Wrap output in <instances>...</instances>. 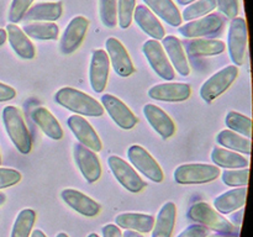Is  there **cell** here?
<instances>
[{
    "label": "cell",
    "instance_id": "f546056e",
    "mask_svg": "<svg viewBox=\"0 0 253 237\" xmlns=\"http://www.w3.org/2000/svg\"><path fill=\"white\" fill-rule=\"evenodd\" d=\"M211 159L216 167L226 169L249 168L250 165L249 158H245L244 155L221 147H215L211 151Z\"/></svg>",
    "mask_w": 253,
    "mask_h": 237
},
{
    "label": "cell",
    "instance_id": "6da1fadb",
    "mask_svg": "<svg viewBox=\"0 0 253 237\" xmlns=\"http://www.w3.org/2000/svg\"><path fill=\"white\" fill-rule=\"evenodd\" d=\"M54 101L76 115L99 118L104 115V108L93 96L79 89L63 86L54 94Z\"/></svg>",
    "mask_w": 253,
    "mask_h": 237
},
{
    "label": "cell",
    "instance_id": "60d3db41",
    "mask_svg": "<svg viewBox=\"0 0 253 237\" xmlns=\"http://www.w3.org/2000/svg\"><path fill=\"white\" fill-rule=\"evenodd\" d=\"M216 7L230 20L239 15V0H216Z\"/></svg>",
    "mask_w": 253,
    "mask_h": 237
},
{
    "label": "cell",
    "instance_id": "e575fe53",
    "mask_svg": "<svg viewBox=\"0 0 253 237\" xmlns=\"http://www.w3.org/2000/svg\"><path fill=\"white\" fill-rule=\"evenodd\" d=\"M216 9V0H197L192 4L187 5L182 15V20L184 21H193L199 17L205 16Z\"/></svg>",
    "mask_w": 253,
    "mask_h": 237
},
{
    "label": "cell",
    "instance_id": "8fae6325",
    "mask_svg": "<svg viewBox=\"0 0 253 237\" xmlns=\"http://www.w3.org/2000/svg\"><path fill=\"white\" fill-rule=\"evenodd\" d=\"M101 105L120 128L131 130L138 122L137 116L131 111V109L121 99L113 94H105L101 96Z\"/></svg>",
    "mask_w": 253,
    "mask_h": 237
},
{
    "label": "cell",
    "instance_id": "277c9868",
    "mask_svg": "<svg viewBox=\"0 0 253 237\" xmlns=\"http://www.w3.org/2000/svg\"><path fill=\"white\" fill-rule=\"evenodd\" d=\"M249 44V29L245 17L231 20L227 34V51L234 66H244Z\"/></svg>",
    "mask_w": 253,
    "mask_h": 237
},
{
    "label": "cell",
    "instance_id": "603a6c76",
    "mask_svg": "<svg viewBox=\"0 0 253 237\" xmlns=\"http://www.w3.org/2000/svg\"><path fill=\"white\" fill-rule=\"evenodd\" d=\"M247 198V187H237L222 193L214 200V209L221 215H229L245 207Z\"/></svg>",
    "mask_w": 253,
    "mask_h": 237
},
{
    "label": "cell",
    "instance_id": "4316f807",
    "mask_svg": "<svg viewBox=\"0 0 253 237\" xmlns=\"http://www.w3.org/2000/svg\"><path fill=\"white\" fill-rule=\"evenodd\" d=\"M183 47L190 57H208L221 54L226 49V43L221 40L192 39L185 41Z\"/></svg>",
    "mask_w": 253,
    "mask_h": 237
},
{
    "label": "cell",
    "instance_id": "5bb4252c",
    "mask_svg": "<svg viewBox=\"0 0 253 237\" xmlns=\"http://www.w3.org/2000/svg\"><path fill=\"white\" fill-rule=\"evenodd\" d=\"M74 159L82 175L88 183L98 182L101 177V164L94 151L89 150L81 143L74 145Z\"/></svg>",
    "mask_w": 253,
    "mask_h": 237
},
{
    "label": "cell",
    "instance_id": "4dcf8cb0",
    "mask_svg": "<svg viewBox=\"0 0 253 237\" xmlns=\"http://www.w3.org/2000/svg\"><path fill=\"white\" fill-rule=\"evenodd\" d=\"M216 142L224 148L234 151V152L241 153V155H251V138L239 135V133L234 132V131L229 130V128L220 131L217 133Z\"/></svg>",
    "mask_w": 253,
    "mask_h": 237
},
{
    "label": "cell",
    "instance_id": "7dc6e473",
    "mask_svg": "<svg viewBox=\"0 0 253 237\" xmlns=\"http://www.w3.org/2000/svg\"><path fill=\"white\" fill-rule=\"evenodd\" d=\"M123 237H142V235L140 232L132 231V230H125V232L123 234Z\"/></svg>",
    "mask_w": 253,
    "mask_h": 237
},
{
    "label": "cell",
    "instance_id": "e0dca14e",
    "mask_svg": "<svg viewBox=\"0 0 253 237\" xmlns=\"http://www.w3.org/2000/svg\"><path fill=\"white\" fill-rule=\"evenodd\" d=\"M192 86L187 83H161L156 84L148 90L151 99L167 103H180L190 98Z\"/></svg>",
    "mask_w": 253,
    "mask_h": 237
},
{
    "label": "cell",
    "instance_id": "74e56055",
    "mask_svg": "<svg viewBox=\"0 0 253 237\" xmlns=\"http://www.w3.org/2000/svg\"><path fill=\"white\" fill-rule=\"evenodd\" d=\"M135 7L136 0H118V24L120 29L126 30L130 27Z\"/></svg>",
    "mask_w": 253,
    "mask_h": 237
},
{
    "label": "cell",
    "instance_id": "f907efd6",
    "mask_svg": "<svg viewBox=\"0 0 253 237\" xmlns=\"http://www.w3.org/2000/svg\"><path fill=\"white\" fill-rule=\"evenodd\" d=\"M194 1H197V0H177L178 4L183 5V6H184V5L192 4V2H194Z\"/></svg>",
    "mask_w": 253,
    "mask_h": 237
},
{
    "label": "cell",
    "instance_id": "d6a6232c",
    "mask_svg": "<svg viewBox=\"0 0 253 237\" xmlns=\"http://www.w3.org/2000/svg\"><path fill=\"white\" fill-rule=\"evenodd\" d=\"M35 221H36V211L35 210H21L15 219L10 237H30Z\"/></svg>",
    "mask_w": 253,
    "mask_h": 237
},
{
    "label": "cell",
    "instance_id": "4fadbf2b",
    "mask_svg": "<svg viewBox=\"0 0 253 237\" xmlns=\"http://www.w3.org/2000/svg\"><path fill=\"white\" fill-rule=\"evenodd\" d=\"M67 123H68V127L71 128V131L81 145L85 146L95 153L103 150V143H101L98 133L84 116L73 114L68 118Z\"/></svg>",
    "mask_w": 253,
    "mask_h": 237
},
{
    "label": "cell",
    "instance_id": "ee69618b",
    "mask_svg": "<svg viewBox=\"0 0 253 237\" xmlns=\"http://www.w3.org/2000/svg\"><path fill=\"white\" fill-rule=\"evenodd\" d=\"M101 234L103 237H123L120 227L116 226L115 224H108L101 227Z\"/></svg>",
    "mask_w": 253,
    "mask_h": 237
},
{
    "label": "cell",
    "instance_id": "f35d334b",
    "mask_svg": "<svg viewBox=\"0 0 253 237\" xmlns=\"http://www.w3.org/2000/svg\"><path fill=\"white\" fill-rule=\"evenodd\" d=\"M34 0H12L9 9V21L10 24H17L24 19L27 10L31 7Z\"/></svg>",
    "mask_w": 253,
    "mask_h": 237
},
{
    "label": "cell",
    "instance_id": "3957f363",
    "mask_svg": "<svg viewBox=\"0 0 253 237\" xmlns=\"http://www.w3.org/2000/svg\"><path fill=\"white\" fill-rule=\"evenodd\" d=\"M188 217L195 224H200L214 230L216 232H226V234H239L240 227L232 225L224 215L217 212L211 205L205 201H198L193 204L188 210Z\"/></svg>",
    "mask_w": 253,
    "mask_h": 237
},
{
    "label": "cell",
    "instance_id": "ffe728a7",
    "mask_svg": "<svg viewBox=\"0 0 253 237\" xmlns=\"http://www.w3.org/2000/svg\"><path fill=\"white\" fill-rule=\"evenodd\" d=\"M162 47L174 71H177L182 77L189 76L190 66L182 41L177 36L169 35L162 39Z\"/></svg>",
    "mask_w": 253,
    "mask_h": 237
},
{
    "label": "cell",
    "instance_id": "7a4b0ae2",
    "mask_svg": "<svg viewBox=\"0 0 253 237\" xmlns=\"http://www.w3.org/2000/svg\"><path fill=\"white\" fill-rule=\"evenodd\" d=\"M1 116L5 131L16 150L22 155H29L32 150V140L20 109L12 105L5 106Z\"/></svg>",
    "mask_w": 253,
    "mask_h": 237
},
{
    "label": "cell",
    "instance_id": "8d00e7d4",
    "mask_svg": "<svg viewBox=\"0 0 253 237\" xmlns=\"http://www.w3.org/2000/svg\"><path fill=\"white\" fill-rule=\"evenodd\" d=\"M224 184L227 187H247L250 179V168H240V169H226L221 175Z\"/></svg>",
    "mask_w": 253,
    "mask_h": 237
},
{
    "label": "cell",
    "instance_id": "11a10c76",
    "mask_svg": "<svg viewBox=\"0 0 253 237\" xmlns=\"http://www.w3.org/2000/svg\"><path fill=\"white\" fill-rule=\"evenodd\" d=\"M0 164H1V153H0Z\"/></svg>",
    "mask_w": 253,
    "mask_h": 237
},
{
    "label": "cell",
    "instance_id": "c3c4849f",
    "mask_svg": "<svg viewBox=\"0 0 253 237\" xmlns=\"http://www.w3.org/2000/svg\"><path fill=\"white\" fill-rule=\"evenodd\" d=\"M6 40H7L6 30L0 27V46H2V44L5 43V42H6Z\"/></svg>",
    "mask_w": 253,
    "mask_h": 237
},
{
    "label": "cell",
    "instance_id": "816d5d0a",
    "mask_svg": "<svg viewBox=\"0 0 253 237\" xmlns=\"http://www.w3.org/2000/svg\"><path fill=\"white\" fill-rule=\"evenodd\" d=\"M5 201H6V195H5L4 193L0 192V206H1L2 204H5Z\"/></svg>",
    "mask_w": 253,
    "mask_h": 237
},
{
    "label": "cell",
    "instance_id": "bcb514c9",
    "mask_svg": "<svg viewBox=\"0 0 253 237\" xmlns=\"http://www.w3.org/2000/svg\"><path fill=\"white\" fill-rule=\"evenodd\" d=\"M207 237H239V234H226V232H216V234L208 235Z\"/></svg>",
    "mask_w": 253,
    "mask_h": 237
},
{
    "label": "cell",
    "instance_id": "d590c367",
    "mask_svg": "<svg viewBox=\"0 0 253 237\" xmlns=\"http://www.w3.org/2000/svg\"><path fill=\"white\" fill-rule=\"evenodd\" d=\"M99 15L103 25L115 29L118 25V0H99Z\"/></svg>",
    "mask_w": 253,
    "mask_h": 237
},
{
    "label": "cell",
    "instance_id": "f6af8a7d",
    "mask_svg": "<svg viewBox=\"0 0 253 237\" xmlns=\"http://www.w3.org/2000/svg\"><path fill=\"white\" fill-rule=\"evenodd\" d=\"M244 212H245V209L244 207H241V209L236 210V211L231 212V220H229L230 222H231L232 225H235L236 227H241L242 225V219H244Z\"/></svg>",
    "mask_w": 253,
    "mask_h": 237
},
{
    "label": "cell",
    "instance_id": "8992f818",
    "mask_svg": "<svg viewBox=\"0 0 253 237\" xmlns=\"http://www.w3.org/2000/svg\"><path fill=\"white\" fill-rule=\"evenodd\" d=\"M237 76H239V67L234 66V64L225 67L212 74L209 79L204 81L200 88V96L203 100L207 103H211L215 99L219 98L234 84V81L237 79Z\"/></svg>",
    "mask_w": 253,
    "mask_h": 237
},
{
    "label": "cell",
    "instance_id": "f5cc1de1",
    "mask_svg": "<svg viewBox=\"0 0 253 237\" xmlns=\"http://www.w3.org/2000/svg\"><path fill=\"white\" fill-rule=\"evenodd\" d=\"M56 237H69V236L66 234V232H59V234H57Z\"/></svg>",
    "mask_w": 253,
    "mask_h": 237
},
{
    "label": "cell",
    "instance_id": "d4e9b609",
    "mask_svg": "<svg viewBox=\"0 0 253 237\" xmlns=\"http://www.w3.org/2000/svg\"><path fill=\"white\" fill-rule=\"evenodd\" d=\"M31 118L39 126L40 130L49 138L56 141L63 138V130H62L61 123L47 108L44 106L35 108L31 111Z\"/></svg>",
    "mask_w": 253,
    "mask_h": 237
},
{
    "label": "cell",
    "instance_id": "83f0119b",
    "mask_svg": "<svg viewBox=\"0 0 253 237\" xmlns=\"http://www.w3.org/2000/svg\"><path fill=\"white\" fill-rule=\"evenodd\" d=\"M177 217V206L174 202L167 201L158 211L152 229V237H170L173 234Z\"/></svg>",
    "mask_w": 253,
    "mask_h": 237
},
{
    "label": "cell",
    "instance_id": "2e32d148",
    "mask_svg": "<svg viewBox=\"0 0 253 237\" xmlns=\"http://www.w3.org/2000/svg\"><path fill=\"white\" fill-rule=\"evenodd\" d=\"M89 20L84 16H76L69 21L61 39V51L64 54H71L79 48L86 35Z\"/></svg>",
    "mask_w": 253,
    "mask_h": 237
},
{
    "label": "cell",
    "instance_id": "db71d44e",
    "mask_svg": "<svg viewBox=\"0 0 253 237\" xmlns=\"http://www.w3.org/2000/svg\"><path fill=\"white\" fill-rule=\"evenodd\" d=\"M86 237H100V236H99L98 234H95V232H91V234H89Z\"/></svg>",
    "mask_w": 253,
    "mask_h": 237
},
{
    "label": "cell",
    "instance_id": "5b68a950",
    "mask_svg": "<svg viewBox=\"0 0 253 237\" xmlns=\"http://www.w3.org/2000/svg\"><path fill=\"white\" fill-rule=\"evenodd\" d=\"M220 175V168L207 163H185L174 170V180L178 184H205L214 182Z\"/></svg>",
    "mask_w": 253,
    "mask_h": 237
},
{
    "label": "cell",
    "instance_id": "836d02e7",
    "mask_svg": "<svg viewBox=\"0 0 253 237\" xmlns=\"http://www.w3.org/2000/svg\"><path fill=\"white\" fill-rule=\"evenodd\" d=\"M225 123L229 127V130L245 136L247 138H251L252 136V120L249 116L244 115L237 111H229L225 118Z\"/></svg>",
    "mask_w": 253,
    "mask_h": 237
},
{
    "label": "cell",
    "instance_id": "b9f144b4",
    "mask_svg": "<svg viewBox=\"0 0 253 237\" xmlns=\"http://www.w3.org/2000/svg\"><path fill=\"white\" fill-rule=\"evenodd\" d=\"M210 235V230L200 224H193L183 230L177 237H207Z\"/></svg>",
    "mask_w": 253,
    "mask_h": 237
},
{
    "label": "cell",
    "instance_id": "30bf717a",
    "mask_svg": "<svg viewBox=\"0 0 253 237\" xmlns=\"http://www.w3.org/2000/svg\"><path fill=\"white\" fill-rule=\"evenodd\" d=\"M225 24V20L217 12H210L205 16L199 17L193 21H188L183 26H179V34L187 39H202L204 36L215 34Z\"/></svg>",
    "mask_w": 253,
    "mask_h": 237
},
{
    "label": "cell",
    "instance_id": "ab89813d",
    "mask_svg": "<svg viewBox=\"0 0 253 237\" xmlns=\"http://www.w3.org/2000/svg\"><path fill=\"white\" fill-rule=\"evenodd\" d=\"M21 178L22 175L19 170L14 169V168L0 167V189L16 185L21 180Z\"/></svg>",
    "mask_w": 253,
    "mask_h": 237
},
{
    "label": "cell",
    "instance_id": "ba28073f",
    "mask_svg": "<svg viewBox=\"0 0 253 237\" xmlns=\"http://www.w3.org/2000/svg\"><path fill=\"white\" fill-rule=\"evenodd\" d=\"M108 164L111 173L119 183L131 193H140L146 188V182L140 177L135 168L128 164L124 158L119 156H110L108 158Z\"/></svg>",
    "mask_w": 253,
    "mask_h": 237
},
{
    "label": "cell",
    "instance_id": "7402d4cb",
    "mask_svg": "<svg viewBox=\"0 0 253 237\" xmlns=\"http://www.w3.org/2000/svg\"><path fill=\"white\" fill-rule=\"evenodd\" d=\"M5 30H6L7 41L15 53L22 59H34L36 56V48L31 40L22 31L21 27L17 26L16 24H7Z\"/></svg>",
    "mask_w": 253,
    "mask_h": 237
},
{
    "label": "cell",
    "instance_id": "44dd1931",
    "mask_svg": "<svg viewBox=\"0 0 253 237\" xmlns=\"http://www.w3.org/2000/svg\"><path fill=\"white\" fill-rule=\"evenodd\" d=\"M136 24L152 40H162L166 36V30L158 17L146 5H137L133 11Z\"/></svg>",
    "mask_w": 253,
    "mask_h": 237
},
{
    "label": "cell",
    "instance_id": "52a82bcc",
    "mask_svg": "<svg viewBox=\"0 0 253 237\" xmlns=\"http://www.w3.org/2000/svg\"><path fill=\"white\" fill-rule=\"evenodd\" d=\"M127 157L132 167L136 168L146 178L155 183H162L165 180V173L161 165L142 146H130L127 151Z\"/></svg>",
    "mask_w": 253,
    "mask_h": 237
},
{
    "label": "cell",
    "instance_id": "7bdbcfd3",
    "mask_svg": "<svg viewBox=\"0 0 253 237\" xmlns=\"http://www.w3.org/2000/svg\"><path fill=\"white\" fill-rule=\"evenodd\" d=\"M16 96V90L12 86L0 81V103L12 100Z\"/></svg>",
    "mask_w": 253,
    "mask_h": 237
},
{
    "label": "cell",
    "instance_id": "1f68e13d",
    "mask_svg": "<svg viewBox=\"0 0 253 237\" xmlns=\"http://www.w3.org/2000/svg\"><path fill=\"white\" fill-rule=\"evenodd\" d=\"M22 31L27 37L47 41V40H57L59 35V27L56 22H29L25 24Z\"/></svg>",
    "mask_w": 253,
    "mask_h": 237
},
{
    "label": "cell",
    "instance_id": "f1b7e54d",
    "mask_svg": "<svg viewBox=\"0 0 253 237\" xmlns=\"http://www.w3.org/2000/svg\"><path fill=\"white\" fill-rule=\"evenodd\" d=\"M146 6L161 20H165L173 27L182 25V15L173 0H143Z\"/></svg>",
    "mask_w": 253,
    "mask_h": 237
},
{
    "label": "cell",
    "instance_id": "ac0fdd59",
    "mask_svg": "<svg viewBox=\"0 0 253 237\" xmlns=\"http://www.w3.org/2000/svg\"><path fill=\"white\" fill-rule=\"evenodd\" d=\"M61 198L69 207L85 217H95L100 212L101 207L99 202L77 189L67 188L62 190Z\"/></svg>",
    "mask_w": 253,
    "mask_h": 237
},
{
    "label": "cell",
    "instance_id": "7c38bea8",
    "mask_svg": "<svg viewBox=\"0 0 253 237\" xmlns=\"http://www.w3.org/2000/svg\"><path fill=\"white\" fill-rule=\"evenodd\" d=\"M105 48L109 61H110L114 71L119 76L126 78L135 73L136 69L132 63V59H131L127 49L120 42V40H118L116 37H109L105 42Z\"/></svg>",
    "mask_w": 253,
    "mask_h": 237
},
{
    "label": "cell",
    "instance_id": "cb8c5ba5",
    "mask_svg": "<svg viewBox=\"0 0 253 237\" xmlns=\"http://www.w3.org/2000/svg\"><path fill=\"white\" fill-rule=\"evenodd\" d=\"M62 1L39 2L27 10L22 20L27 22H54L62 16Z\"/></svg>",
    "mask_w": 253,
    "mask_h": 237
},
{
    "label": "cell",
    "instance_id": "9c48e42d",
    "mask_svg": "<svg viewBox=\"0 0 253 237\" xmlns=\"http://www.w3.org/2000/svg\"><path fill=\"white\" fill-rule=\"evenodd\" d=\"M142 52L147 58L150 66L152 67V69L160 78L165 79V80H173L175 78L174 68L170 64L160 41H156V40L146 41L143 43Z\"/></svg>",
    "mask_w": 253,
    "mask_h": 237
},
{
    "label": "cell",
    "instance_id": "681fc988",
    "mask_svg": "<svg viewBox=\"0 0 253 237\" xmlns=\"http://www.w3.org/2000/svg\"><path fill=\"white\" fill-rule=\"evenodd\" d=\"M30 237H47V236H46V235H44L43 231H41V230L36 229V230H34V231L31 232Z\"/></svg>",
    "mask_w": 253,
    "mask_h": 237
},
{
    "label": "cell",
    "instance_id": "d6986e66",
    "mask_svg": "<svg viewBox=\"0 0 253 237\" xmlns=\"http://www.w3.org/2000/svg\"><path fill=\"white\" fill-rule=\"evenodd\" d=\"M143 115L151 127L163 138L167 140L175 133V123L163 109L155 104H146L143 106Z\"/></svg>",
    "mask_w": 253,
    "mask_h": 237
},
{
    "label": "cell",
    "instance_id": "9a60e30c",
    "mask_svg": "<svg viewBox=\"0 0 253 237\" xmlns=\"http://www.w3.org/2000/svg\"><path fill=\"white\" fill-rule=\"evenodd\" d=\"M110 61L105 49H94L89 67V81L95 93H103L108 85Z\"/></svg>",
    "mask_w": 253,
    "mask_h": 237
},
{
    "label": "cell",
    "instance_id": "484cf974",
    "mask_svg": "<svg viewBox=\"0 0 253 237\" xmlns=\"http://www.w3.org/2000/svg\"><path fill=\"white\" fill-rule=\"evenodd\" d=\"M115 225L124 230H132L140 234H148L152 231L155 217L141 212H123L115 217Z\"/></svg>",
    "mask_w": 253,
    "mask_h": 237
}]
</instances>
